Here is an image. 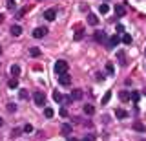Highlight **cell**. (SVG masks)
<instances>
[{"label":"cell","mask_w":146,"mask_h":141,"mask_svg":"<svg viewBox=\"0 0 146 141\" xmlns=\"http://www.w3.org/2000/svg\"><path fill=\"white\" fill-rule=\"evenodd\" d=\"M95 40H97V42H102V40H106V35H104V31H95Z\"/></svg>","instance_id":"5bb4252c"},{"label":"cell","mask_w":146,"mask_h":141,"mask_svg":"<svg viewBox=\"0 0 146 141\" xmlns=\"http://www.w3.org/2000/svg\"><path fill=\"white\" fill-rule=\"evenodd\" d=\"M55 17H57V11H55L53 7H51V9H46V11H44V19H46V20L51 22V20H55Z\"/></svg>","instance_id":"277c9868"},{"label":"cell","mask_w":146,"mask_h":141,"mask_svg":"<svg viewBox=\"0 0 146 141\" xmlns=\"http://www.w3.org/2000/svg\"><path fill=\"white\" fill-rule=\"evenodd\" d=\"M117 59H119V62H121L122 66H126V55H124V51H117Z\"/></svg>","instance_id":"9a60e30c"},{"label":"cell","mask_w":146,"mask_h":141,"mask_svg":"<svg viewBox=\"0 0 146 141\" xmlns=\"http://www.w3.org/2000/svg\"><path fill=\"white\" fill-rule=\"evenodd\" d=\"M33 99H35V103L38 104V106L46 104V95H44V92H40V90H36V92L33 94Z\"/></svg>","instance_id":"7a4b0ae2"},{"label":"cell","mask_w":146,"mask_h":141,"mask_svg":"<svg viewBox=\"0 0 146 141\" xmlns=\"http://www.w3.org/2000/svg\"><path fill=\"white\" fill-rule=\"evenodd\" d=\"M68 141H79V139H75V138H68Z\"/></svg>","instance_id":"74e56055"},{"label":"cell","mask_w":146,"mask_h":141,"mask_svg":"<svg viewBox=\"0 0 146 141\" xmlns=\"http://www.w3.org/2000/svg\"><path fill=\"white\" fill-rule=\"evenodd\" d=\"M7 110H9V112H15V110H17V104L9 103V104H7Z\"/></svg>","instance_id":"836d02e7"},{"label":"cell","mask_w":146,"mask_h":141,"mask_svg":"<svg viewBox=\"0 0 146 141\" xmlns=\"http://www.w3.org/2000/svg\"><path fill=\"white\" fill-rule=\"evenodd\" d=\"M122 31H124V28H122V24H119L117 26V33H122Z\"/></svg>","instance_id":"8d00e7d4"},{"label":"cell","mask_w":146,"mask_h":141,"mask_svg":"<svg viewBox=\"0 0 146 141\" xmlns=\"http://www.w3.org/2000/svg\"><path fill=\"white\" fill-rule=\"evenodd\" d=\"M53 114H55L53 108H44V116L46 117H53Z\"/></svg>","instance_id":"484cf974"},{"label":"cell","mask_w":146,"mask_h":141,"mask_svg":"<svg viewBox=\"0 0 146 141\" xmlns=\"http://www.w3.org/2000/svg\"><path fill=\"white\" fill-rule=\"evenodd\" d=\"M58 116H60V117H68V110H66V108H60V112H58Z\"/></svg>","instance_id":"d6a6232c"},{"label":"cell","mask_w":146,"mask_h":141,"mask_svg":"<svg viewBox=\"0 0 146 141\" xmlns=\"http://www.w3.org/2000/svg\"><path fill=\"white\" fill-rule=\"evenodd\" d=\"M11 75H13V79H17V77L20 75V66H18V64H13L11 66Z\"/></svg>","instance_id":"4fadbf2b"},{"label":"cell","mask_w":146,"mask_h":141,"mask_svg":"<svg viewBox=\"0 0 146 141\" xmlns=\"http://www.w3.org/2000/svg\"><path fill=\"white\" fill-rule=\"evenodd\" d=\"M0 22H4V15H2V13H0Z\"/></svg>","instance_id":"f35d334b"},{"label":"cell","mask_w":146,"mask_h":141,"mask_svg":"<svg viewBox=\"0 0 146 141\" xmlns=\"http://www.w3.org/2000/svg\"><path fill=\"white\" fill-rule=\"evenodd\" d=\"M144 53H146V49H144Z\"/></svg>","instance_id":"b9f144b4"},{"label":"cell","mask_w":146,"mask_h":141,"mask_svg":"<svg viewBox=\"0 0 146 141\" xmlns=\"http://www.w3.org/2000/svg\"><path fill=\"white\" fill-rule=\"evenodd\" d=\"M82 37H84V31H82V29H79V31L75 33V40H80Z\"/></svg>","instance_id":"1f68e13d"},{"label":"cell","mask_w":146,"mask_h":141,"mask_svg":"<svg viewBox=\"0 0 146 141\" xmlns=\"http://www.w3.org/2000/svg\"><path fill=\"white\" fill-rule=\"evenodd\" d=\"M6 6L9 7V9H15V6H17V2H15V0H6Z\"/></svg>","instance_id":"83f0119b"},{"label":"cell","mask_w":146,"mask_h":141,"mask_svg":"<svg viewBox=\"0 0 146 141\" xmlns=\"http://www.w3.org/2000/svg\"><path fill=\"white\" fill-rule=\"evenodd\" d=\"M62 134H70V132H71V125H62Z\"/></svg>","instance_id":"4316f807"},{"label":"cell","mask_w":146,"mask_h":141,"mask_svg":"<svg viewBox=\"0 0 146 141\" xmlns=\"http://www.w3.org/2000/svg\"><path fill=\"white\" fill-rule=\"evenodd\" d=\"M110 99H111V92L108 90V92L104 94V97H102V101H100V103H102V104H108V103H110Z\"/></svg>","instance_id":"e0dca14e"},{"label":"cell","mask_w":146,"mask_h":141,"mask_svg":"<svg viewBox=\"0 0 146 141\" xmlns=\"http://www.w3.org/2000/svg\"><path fill=\"white\" fill-rule=\"evenodd\" d=\"M4 125V119H2V117H0V126H2Z\"/></svg>","instance_id":"ab89813d"},{"label":"cell","mask_w":146,"mask_h":141,"mask_svg":"<svg viewBox=\"0 0 146 141\" xmlns=\"http://www.w3.org/2000/svg\"><path fill=\"white\" fill-rule=\"evenodd\" d=\"M82 95H84V92H82V90H71V99L73 101H79V99H82Z\"/></svg>","instance_id":"52a82bcc"},{"label":"cell","mask_w":146,"mask_h":141,"mask_svg":"<svg viewBox=\"0 0 146 141\" xmlns=\"http://www.w3.org/2000/svg\"><path fill=\"white\" fill-rule=\"evenodd\" d=\"M9 31H11V35H13V37H20V35H22V28H20L18 24L11 26V29H9Z\"/></svg>","instance_id":"ba28073f"},{"label":"cell","mask_w":146,"mask_h":141,"mask_svg":"<svg viewBox=\"0 0 146 141\" xmlns=\"http://www.w3.org/2000/svg\"><path fill=\"white\" fill-rule=\"evenodd\" d=\"M46 35H48V28H35L33 29V37L35 39H42V37H46Z\"/></svg>","instance_id":"3957f363"},{"label":"cell","mask_w":146,"mask_h":141,"mask_svg":"<svg viewBox=\"0 0 146 141\" xmlns=\"http://www.w3.org/2000/svg\"><path fill=\"white\" fill-rule=\"evenodd\" d=\"M29 53H31V57H38V55H40V49L35 48V46H31V48H29Z\"/></svg>","instance_id":"d6986e66"},{"label":"cell","mask_w":146,"mask_h":141,"mask_svg":"<svg viewBox=\"0 0 146 141\" xmlns=\"http://www.w3.org/2000/svg\"><path fill=\"white\" fill-rule=\"evenodd\" d=\"M22 132H24V130H22V128H13V132H11V136H13V138H17V136H20Z\"/></svg>","instance_id":"4dcf8cb0"},{"label":"cell","mask_w":146,"mask_h":141,"mask_svg":"<svg viewBox=\"0 0 146 141\" xmlns=\"http://www.w3.org/2000/svg\"><path fill=\"white\" fill-rule=\"evenodd\" d=\"M115 15H117V17H124V15H126L124 4H115Z\"/></svg>","instance_id":"5b68a950"},{"label":"cell","mask_w":146,"mask_h":141,"mask_svg":"<svg viewBox=\"0 0 146 141\" xmlns=\"http://www.w3.org/2000/svg\"><path fill=\"white\" fill-rule=\"evenodd\" d=\"M82 141H95V136H93V134H88V136H86V138L82 139Z\"/></svg>","instance_id":"e575fe53"},{"label":"cell","mask_w":146,"mask_h":141,"mask_svg":"<svg viewBox=\"0 0 146 141\" xmlns=\"http://www.w3.org/2000/svg\"><path fill=\"white\" fill-rule=\"evenodd\" d=\"M18 97H20V99H27V97H29L27 90H20V92H18Z\"/></svg>","instance_id":"d4e9b609"},{"label":"cell","mask_w":146,"mask_h":141,"mask_svg":"<svg viewBox=\"0 0 146 141\" xmlns=\"http://www.w3.org/2000/svg\"><path fill=\"white\" fill-rule=\"evenodd\" d=\"M119 42H121V39H119V35H113V37L110 39V42H108V48H113V46H117Z\"/></svg>","instance_id":"7c38bea8"},{"label":"cell","mask_w":146,"mask_h":141,"mask_svg":"<svg viewBox=\"0 0 146 141\" xmlns=\"http://www.w3.org/2000/svg\"><path fill=\"white\" fill-rule=\"evenodd\" d=\"M88 24H90V26H97V24H99V19H97V15L90 13V15H88Z\"/></svg>","instance_id":"8fae6325"},{"label":"cell","mask_w":146,"mask_h":141,"mask_svg":"<svg viewBox=\"0 0 146 141\" xmlns=\"http://www.w3.org/2000/svg\"><path fill=\"white\" fill-rule=\"evenodd\" d=\"M133 128H135L137 132H144V125H143V123H139V121H135V123H133Z\"/></svg>","instance_id":"ffe728a7"},{"label":"cell","mask_w":146,"mask_h":141,"mask_svg":"<svg viewBox=\"0 0 146 141\" xmlns=\"http://www.w3.org/2000/svg\"><path fill=\"white\" fill-rule=\"evenodd\" d=\"M130 97H131V101H133V103H139L141 94H139V92H131V94H130Z\"/></svg>","instance_id":"44dd1931"},{"label":"cell","mask_w":146,"mask_h":141,"mask_svg":"<svg viewBox=\"0 0 146 141\" xmlns=\"http://www.w3.org/2000/svg\"><path fill=\"white\" fill-rule=\"evenodd\" d=\"M82 110H84L86 116H93V114H95V106H93V104H84Z\"/></svg>","instance_id":"30bf717a"},{"label":"cell","mask_w":146,"mask_h":141,"mask_svg":"<svg viewBox=\"0 0 146 141\" xmlns=\"http://www.w3.org/2000/svg\"><path fill=\"white\" fill-rule=\"evenodd\" d=\"M7 86H9V88H17V86H18V79H11V81H9V83H7Z\"/></svg>","instance_id":"cb8c5ba5"},{"label":"cell","mask_w":146,"mask_h":141,"mask_svg":"<svg viewBox=\"0 0 146 141\" xmlns=\"http://www.w3.org/2000/svg\"><path fill=\"white\" fill-rule=\"evenodd\" d=\"M58 83H60L62 86H68V84H71V75H68V74H64L58 77Z\"/></svg>","instance_id":"8992f818"},{"label":"cell","mask_w":146,"mask_h":141,"mask_svg":"<svg viewBox=\"0 0 146 141\" xmlns=\"http://www.w3.org/2000/svg\"><path fill=\"white\" fill-rule=\"evenodd\" d=\"M0 53H2V46H0Z\"/></svg>","instance_id":"60d3db41"},{"label":"cell","mask_w":146,"mask_h":141,"mask_svg":"<svg viewBox=\"0 0 146 141\" xmlns=\"http://www.w3.org/2000/svg\"><path fill=\"white\" fill-rule=\"evenodd\" d=\"M22 130H24L26 134H29V132H33V126H31L29 123H27V125H24V126H22Z\"/></svg>","instance_id":"f546056e"},{"label":"cell","mask_w":146,"mask_h":141,"mask_svg":"<svg viewBox=\"0 0 146 141\" xmlns=\"http://www.w3.org/2000/svg\"><path fill=\"white\" fill-rule=\"evenodd\" d=\"M115 117H119V119H126V117H128V112L122 110V108H115Z\"/></svg>","instance_id":"9c48e42d"},{"label":"cell","mask_w":146,"mask_h":141,"mask_svg":"<svg viewBox=\"0 0 146 141\" xmlns=\"http://www.w3.org/2000/svg\"><path fill=\"white\" fill-rule=\"evenodd\" d=\"M55 74H57L58 77L64 75V74H68V62L66 61H57V62H55Z\"/></svg>","instance_id":"6da1fadb"},{"label":"cell","mask_w":146,"mask_h":141,"mask_svg":"<svg viewBox=\"0 0 146 141\" xmlns=\"http://www.w3.org/2000/svg\"><path fill=\"white\" fill-rule=\"evenodd\" d=\"M97 81H99V83H102V81H104V75L102 74H97Z\"/></svg>","instance_id":"d590c367"},{"label":"cell","mask_w":146,"mask_h":141,"mask_svg":"<svg viewBox=\"0 0 146 141\" xmlns=\"http://www.w3.org/2000/svg\"><path fill=\"white\" fill-rule=\"evenodd\" d=\"M99 11L102 13V15H106V13L110 11V6H108V4H100V6H99Z\"/></svg>","instance_id":"ac0fdd59"},{"label":"cell","mask_w":146,"mask_h":141,"mask_svg":"<svg viewBox=\"0 0 146 141\" xmlns=\"http://www.w3.org/2000/svg\"><path fill=\"white\" fill-rule=\"evenodd\" d=\"M106 72H108V75H113V64L111 62H106Z\"/></svg>","instance_id":"f1b7e54d"},{"label":"cell","mask_w":146,"mask_h":141,"mask_svg":"<svg viewBox=\"0 0 146 141\" xmlns=\"http://www.w3.org/2000/svg\"><path fill=\"white\" fill-rule=\"evenodd\" d=\"M122 42H124V44H131V35L124 33V35H122Z\"/></svg>","instance_id":"603a6c76"},{"label":"cell","mask_w":146,"mask_h":141,"mask_svg":"<svg viewBox=\"0 0 146 141\" xmlns=\"http://www.w3.org/2000/svg\"><path fill=\"white\" fill-rule=\"evenodd\" d=\"M53 99H55V101H64V97H62V94L60 92H57V90H55V92H53Z\"/></svg>","instance_id":"7402d4cb"},{"label":"cell","mask_w":146,"mask_h":141,"mask_svg":"<svg viewBox=\"0 0 146 141\" xmlns=\"http://www.w3.org/2000/svg\"><path fill=\"white\" fill-rule=\"evenodd\" d=\"M119 99H121V101H128V99H130V94H128L126 90H122V92H119Z\"/></svg>","instance_id":"2e32d148"}]
</instances>
